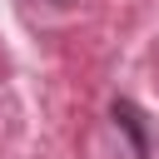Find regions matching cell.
I'll return each mask as SVG.
<instances>
[{
  "label": "cell",
  "instance_id": "cell-1",
  "mask_svg": "<svg viewBox=\"0 0 159 159\" xmlns=\"http://www.w3.org/2000/svg\"><path fill=\"white\" fill-rule=\"evenodd\" d=\"M109 119H114V129L129 139V154L134 159H149V114L134 104V99H109Z\"/></svg>",
  "mask_w": 159,
  "mask_h": 159
},
{
  "label": "cell",
  "instance_id": "cell-2",
  "mask_svg": "<svg viewBox=\"0 0 159 159\" xmlns=\"http://www.w3.org/2000/svg\"><path fill=\"white\" fill-rule=\"evenodd\" d=\"M50 5H60V10H70V5H75V0H50Z\"/></svg>",
  "mask_w": 159,
  "mask_h": 159
}]
</instances>
